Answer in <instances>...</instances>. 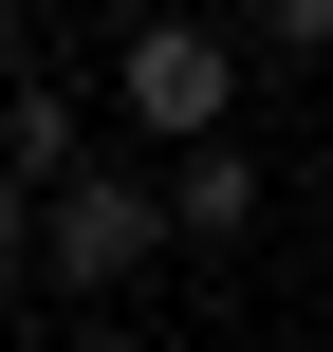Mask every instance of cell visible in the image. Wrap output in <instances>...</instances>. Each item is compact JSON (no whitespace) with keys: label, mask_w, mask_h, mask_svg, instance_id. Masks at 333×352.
<instances>
[{"label":"cell","mask_w":333,"mask_h":352,"mask_svg":"<svg viewBox=\"0 0 333 352\" xmlns=\"http://www.w3.org/2000/svg\"><path fill=\"white\" fill-rule=\"evenodd\" d=\"M19 260H37L56 297H130V278L167 260V186H148V167H93V148H74V167L37 186V241H19Z\"/></svg>","instance_id":"obj_1"},{"label":"cell","mask_w":333,"mask_h":352,"mask_svg":"<svg viewBox=\"0 0 333 352\" xmlns=\"http://www.w3.org/2000/svg\"><path fill=\"white\" fill-rule=\"evenodd\" d=\"M241 37L222 19H130V56H111V111L148 130V148H185V130H241Z\"/></svg>","instance_id":"obj_2"},{"label":"cell","mask_w":333,"mask_h":352,"mask_svg":"<svg viewBox=\"0 0 333 352\" xmlns=\"http://www.w3.org/2000/svg\"><path fill=\"white\" fill-rule=\"evenodd\" d=\"M148 186H167V241H241V223H260V148H241V130H185Z\"/></svg>","instance_id":"obj_3"},{"label":"cell","mask_w":333,"mask_h":352,"mask_svg":"<svg viewBox=\"0 0 333 352\" xmlns=\"http://www.w3.org/2000/svg\"><path fill=\"white\" fill-rule=\"evenodd\" d=\"M74 148H93V130H74V93H56V74H19V93H0V167H19V186H56Z\"/></svg>","instance_id":"obj_4"},{"label":"cell","mask_w":333,"mask_h":352,"mask_svg":"<svg viewBox=\"0 0 333 352\" xmlns=\"http://www.w3.org/2000/svg\"><path fill=\"white\" fill-rule=\"evenodd\" d=\"M241 56H260V74H315V56H333V0H260Z\"/></svg>","instance_id":"obj_5"},{"label":"cell","mask_w":333,"mask_h":352,"mask_svg":"<svg viewBox=\"0 0 333 352\" xmlns=\"http://www.w3.org/2000/svg\"><path fill=\"white\" fill-rule=\"evenodd\" d=\"M19 241H37V186H19V167H0V278H19Z\"/></svg>","instance_id":"obj_6"},{"label":"cell","mask_w":333,"mask_h":352,"mask_svg":"<svg viewBox=\"0 0 333 352\" xmlns=\"http://www.w3.org/2000/svg\"><path fill=\"white\" fill-rule=\"evenodd\" d=\"M0 74H19V0H0Z\"/></svg>","instance_id":"obj_7"}]
</instances>
